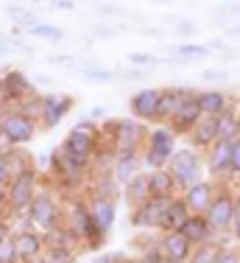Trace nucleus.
Masks as SVG:
<instances>
[{
  "label": "nucleus",
  "mask_w": 240,
  "mask_h": 263,
  "mask_svg": "<svg viewBox=\"0 0 240 263\" xmlns=\"http://www.w3.org/2000/svg\"><path fill=\"white\" fill-rule=\"evenodd\" d=\"M45 263H73L75 260V249L73 247H48L42 255Z\"/></svg>",
  "instance_id": "nucleus-37"
},
{
  "label": "nucleus",
  "mask_w": 240,
  "mask_h": 263,
  "mask_svg": "<svg viewBox=\"0 0 240 263\" xmlns=\"http://www.w3.org/2000/svg\"><path fill=\"white\" fill-rule=\"evenodd\" d=\"M201 81H210V84L229 81V70H224V67H207V70H201Z\"/></svg>",
  "instance_id": "nucleus-43"
},
{
  "label": "nucleus",
  "mask_w": 240,
  "mask_h": 263,
  "mask_svg": "<svg viewBox=\"0 0 240 263\" xmlns=\"http://www.w3.org/2000/svg\"><path fill=\"white\" fill-rule=\"evenodd\" d=\"M148 193L151 196H162V199L179 196V187H176V182H173V174H170L168 168L148 171Z\"/></svg>",
  "instance_id": "nucleus-26"
},
{
  "label": "nucleus",
  "mask_w": 240,
  "mask_h": 263,
  "mask_svg": "<svg viewBox=\"0 0 240 263\" xmlns=\"http://www.w3.org/2000/svg\"><path fill=\"white\" fill-rule=\"evenodd\" d=\"M126 62H129L131 67H143V70H151V67L165 65V59H159L156 53H148V51H131L129 56H126Z\"/></svg>",
  "instance_id": "nucleus-34"
},
{
  "label": "nucleus",
  "mask_w": 240,
  "mask_h": 263,
  "mask_svg": "<svg viewBox=\"0 0 240 263\" xmlns=\"http://www.w3.org/2000/svg\"><path fill=\"white\" fill-rule=\"evenodd\" d=\"M168 171L173 174V182H176V187H179V193L187 191V187H193L195 182L207 179L204 152H198V148H193V146L176 148V154L168 162Z\"/></svg>",
  "instance_id": "nucleus-3"
},
{
  "label": "nucleus",
  "mask_w": 240,
  "mask_h": 263,
  "mask_svg": "<svg viewBox=\"0 0 240 263\" xmlns=\"http://www.w3.org/2000/svg\"><path fill=\"white\" fill-rule=\"evenodd\" d=\"M218 252H221V243L210 241V243H204V247H195L187 263H218Z\"/></svg>",
  "instance_id": "nucleus-35"
},
{
  "label": "nucleus",
  "mask_w": 240,
  "mask_h": 263,
  "mask_svg": "<svg viewBox=\"0 0 240 263\" xmlns=\"http://www.w3.org/2000/svg\"><path fill=\"white\" fill-rule=\"evenodd\" d=\"M235 137H237V118H235V106H232L224 115H218V140L232 143Z\"/></svg>",
  "instance_id": "nucleus-32"
},
{
  "label": "nucleus",
  "mask_w": 240,
  "mask_h": 263,
  "mask_svg": "<svg viewBox=\"0 0 240 263\" xmlns=\"http://www.w3.org/2000/svg\"><path fill=\"white\" fill-rule=\"evenodd\" d=\"M48 62H50V65H56V67H73V70H78V67H81V59L75 53H53Z\"/></svg>",
  "instance_id": "nucleus-39"
},
{
  "label": "nucleus",
  "mask_w": 240,
  "mask_h": 263,
  "mask_svg": "<svg viewBox=\"0 0 240 263\" xmlns=\"http://www.w3.org/2000/svg\"><path fill=\"white\" fill-rule=\"evenodd\" d=\"M215 140H218V118L212 115H201V121L187 132V146L198 148V152H207Z\"/></svg>",
  "instance_id": "nucleus-20"
},
{
  "label": "nucleus",
  "mask_w": 240,
  "mask_h": 263,
  "mask_svg": "<svg viewBox=\"0 0 240 263\" xmlns=\"http://www.w3.org/2000/svg\"><path fill=\"white\" fill-rule=\"evenodd\" d=\"M229 177L240 179V140H232V152H229Z\"/></svg>",
  "instance_id": "nucleus-42"
},
{
  "label": "nucleus",
  "mask_w": 240,
  "mask_h": 263,
  "mask_svg": "<svg viewBox=\"0 0 240 263\" xmlns=\"http://www.w3.org/2000/svg\"><path fill=\"white\" fill-rule=\"evenodd\" d=\"M143 168V152H115V165H112V174L123 187L131 177H137Z\"/></svg>",
  "instance_id": "nucleus-21"
},
{
  "label": "nucleus",
  "mask_w": 240,
  "mask_h": 263,
  "mask_svg": "<svg viewBox=\"0 0 240 263\" xmlns=\"http://www.w3.org/2000/svg\"><path fill=\"white\" fill-rule=\"evenodd\" d=\"M173 26H176V34H179V36H187V42L195 40V36H198V31H201L193 20H182V17H176Z\"/></svg>",
  "instance_id": "nucleus-40"
},
{
  "label": "nucleus",
  "mask_w": 240,
  "mask_h": 263,
  "mask_svg": "<svg viewBox=\"0 0 240 263\" xmlns=\"http://www.w3.org/2000/svg\"><path fill=\"white\" fill-rule=\"evenodd\" d=\"M159 252L176 263H187L193 255V243L185 238L182 230H168V233H159Z\"/></svg>",
  "instance_id": "nucleus-17"
},
{
  "label": "nucleus",
  "mask_w": 240,
  "mask_h": 263,
  "mask_svg": "<svg viewBox=\"0 0 240 263\" xmlns=\"http://www.w3.org/2000/svg\"><path fill=\"white\" fill-rule=\"evenodd\" d=\"M14 243H17V255H20V263L42 258V255H45V249H48V243H45V233H39L36 227L14 233Z\"/></svg>",
  "instance_id": "nucleus-18"
},
{
  "label": "nucleus",
  "mask_w": 240,
  "mask_h": 263,
  "mask_svg": "<svg viewBox=\"0 0 240 263\" xmlns=\"http://www.w3.org/2000/svg\"><path fill=\"white\" fill-rule=\"evenodd\" d=\"M129 109L131 118L143 121L145 126H156L159 123V87H140L129 98Z\"/></svg>",
  "instance_id": "nucleus-10"
},
{
  "label": "nucleus",
  "mask_w": 240,
  "mask_h": 263,
  "mask_svg": "<svg viewBox=\"0 0 240 263\" xmlns=\"http://www.w3.org/2000/svg\"><path fill=\"white\" fill-rule=\"evenodd\" d=\"M221 185H226V182H218V179H201V182H195L193 187L182 191L179 196L185 199L187 210H190L193 216H204V213L210 210V204H212V199H215V193L221 191Z\"/></svg>",
  "instance_id": "nucleus-13"
},
{
  "label": "nucleus",
  "mask_w": 240,
  "mask_h": 263,
  "mask_svg": "<svg viewBox=\"0 0 240 263\" xmlns=\"http://www.w3.org/2000/svg\"><path fill=\"white\" fill-rule=\"evenodd\" d=\"M0 263H20V255H17L14 235H9L6 241H0Z\"/></svg>",
  "instance_id": "nucleus-38"
},
{
  "label": "nucleus",
  "mask_w": 240,
  "mask_h": 263,
  "mask_svg": "<svg viewBox=\"0 0 240 263\" xmlns=\"http://www.w3.org/2000/svg\"><path fill=\"white\" fill-rule=\"evenodd\" d=\"M226 36H229V40H240V26H232V28H226Z\"/></svg>",
  "instance_id": "nucleus-52"
},
{
  "label": "nucleus",
  "mask_w": 240,
  "mask_h": 263,
  "mask_svg": "<svg viewBox=\"0 0 240 263\" xmlns=\"http://www.w3.org/2000/svg\"><path fill=\"white\" fill-rule=\"evenodd\" d=\"M34 90V84H31V79L25 76L23 70H17V67H11V70L3 73V92H0V98H3L9 106L20 104L23 98H28Z\"/></svg>",
  "instance_id": "nucleus-15"
},
{
  "label": "nucleus",
  "mask_w": 240,
  "mask_h": 263,
  "mask_svg": "<svg viewBox=\"0 0 240 263\" xmlns=\"http://www.w3.org/2000/svg\"><path fill=\"white\" fill-rule=\"evenodd\" d=\"M106 118H109V115H106V106H92V109H90V121L104 123Z\"/></svg>",
  "instance_id": "nucleus-47"
},
{
  "label": "nucleus",
  "mask_w": 240,
  "mask_h": 263,
  "mask_svg": "<svg viewBox=\"0 0 240 263\" xmlns=\"http://www.w3.org/2000/svg\"><path fill=\"white\" fill-rule=\"evenodd\" d=\"M87 185H90V199H112V202H117V199H120V182L115 179V174H112V171L90 174Z\"/></svg>",
  "instance_id": "nucleus-23"
},
{
  "label": "nucleus",
  "mask_w": 240,
  "mask_h": 263,
  "mask_svg": "<svg viewBox=\"0 0 240 263\" xmlns=\"http://www.w3.org/2000/svg\"><path fill=\"white\" fill-rule=\"evenodd\" d=\"M224 3H232V0H224Z\"/></svg>",
  "instance_id": "nucleus-58"
},
{
  "label": "nucleus",
  "mask_w": 240,
  "mask_h": 263,
  "mask_svg": "<svg viewBox=\"0 0 240 263\" xmlns=\"http://www.w3.org/2000/svg\"><path fill=\"white\" fill-rule=\"evenodd\" d=\"M0 123H3L6 146H11V148H25L36 137V129H39V123H36L34 118L23 115L20 109H9Z\"/></svg>",
  "instance_id": "nucleus-9"
},
{
  "label": "nucleus",
  "mask_w": 240,
  "mask_h": 263,
  "mask_svg": "<svg viewBox=\"0 0 240 263\" xmlns=\"http://www.w3.org/2000/svg\"><path fill=\"white\" fill-rule=\"evenodd\" d=\"M218 263H240V249H235V247H221Z\"/></svg>",
  "instance_id": "nucleus-44"
},
{
  "label": "nucleus",
  "mask_w": 240,
  "mask_h": 263,
  "mask_svg": "<svg viewBox=\"0 0 240 263\" xmlns=\"http://www.w3.org/2000/svg\"><path fill=\"white\" fill-rule=\"evenodd\" d=\"M98 148H101V126L95 121H90V118H84V121H78L65 135L59 152L67 154L75 162H81V165L92 168V160H95Z\"/></svg>",
  "instance_id": "nucleus-1"
},
{
  "label": "nucleus",
  "mask_w": 240,
  "mask_h": 263,
  "mask_svg": "<svg viewBox=\"0 0 240 263\" xmlns=\"http://www.w3.org/2000/svg\"><path fill=\"white\" fill-rule=\"evenodd\" d=\"M168 204H170V199H162V196L145 199L140 208L131 210V227H137V230H159L162 221H165Z\"/></svg>",
  "instance_id": "nucleus-12"
},
{
  "label": "nucleus",
  "mask_w": 240,
  "mask_h": 263,
  "mask_svg": "<svg viewBox=\"0 0 240 263\" xmlns=\"http://www.w3.org/2000/svg\"><path fill=\"white\" fill-rule=\"evenodd\" d=\"M73 109V96L67 92H59V90H50V92H42V115H39V126L42 129H53L70 115Z\"/></svg>",
  "instance_id": "nucleus-11"
},
{
  "label": "nucleus",
  "mask_w": 240,
  "mask_h": 263,
  "mask_svg": "<svg viewBox=\"0 0 240 263\" xmlns=\"http://www.w3.org/2000/svg\"><path fill=\"white\" fill-rule=\"evenodd\" d=\"M229 152H232V143L226 140H215L210 148L204 152V165L210 179H229Z\"/></svg>",
  "instance_id": "nucleus-16"
},
{
  "label": "nucleus",
  "mask_w": 240,
  "mask_h": 263,
  "mask_svg": "<svg viewBox=\"0 0 240 263\" xmlns=\"http://www.w3.org/2000/svg\"><path fill=\"white\" fill-rule=\"evenodd\" d=\"M11 177H14V162H11V146L0 148V187H9Z\"/></svg>",
  "instance_id": "nucleus-36"
},
{
  "label": "nucleus",
  "mask_w": 240,
  "mask_h": 263,
  "mask_svg": "<svg viewBox=\"0 0 240 263\" xmlns=\"http://www.w3.org/2000/svg\"><path fill=\"white\" fill-rule=\"evenodd\" d=\"M6 14H9V20L23 31H31L36 23H42L39 14H36L34 9H28V6H23V3H9L6 6Z\"/></svg>",
  "instance_id": "nucleus-29"
},
{
  "label": "nucleus",
  "mask_w": 240,
  "mask_h": 263,
  "mask_svg": "<svg viewBox=\"0 0 240 263\" xmlns=\"http://www.w3.org/2000/svg\"><path fill=\"white\" fill-rule=\"evenodd\" d=\"M25 216L31 218V224H34L39 233H50V230L65 224V210H62V204H59V196H56L53 191H48V187H39V191H36V196L31 199Z\"/></svg>",
  "instance_id": "nucleus-4"
},
{
  "label": "nucleus",
  "mask_w": 240,
  "mask_h": 263,
  "mask_svg": "<svg viewBox=\"0 0 240 263\" xmlns=\"http://www.w3.org/2000/svg\"><path fill=\"white\" fill-rule=\"evenodd\" d=\"M195 92L198 90H193V87H187V84L159 87V123H168L182 104H187L190 98H195Z\"/></svg>",
  "instance_id": "nucleus-14"
},
{
  "label": "nucleus",
  "mask_w": 240,
  "mask_h": 263,
  "mask_svg": "<svg viewBox=\"0 0 240 263\" xmlns=\"http://www.w3.org/2000/svg\"><path fill=\"white\" fill-rule=\"evenodd\" d=\"M50 9H62V11H73L75 9V0H45Z\"/></svg>",
  "instance_id": "nucleus-46"
},
{
  "label": "nucleus",
  "mask_w": 240,
  "mask_h": 263,
  "mask_svg": "<svg viewBox=\"0 0 240 263\" xmlns=\"http://www.w3.org/2000/svg\"><path fill=\"white\" fill-rule=\"evenodd\" d=\"M176 148H179V135L168 123L148 126V137H145V146H143V168L145 171L168 168V162L176 154Z\"/></svg>",
  "instance_id": "nucleus-2"
},
{
  "label": "nucleus",
  "mask_w": 240,
  "mask_h": 263,
  "mask_svg": "<svg viewBox=\"0 0 240 263\" xmlns=\"http://www.w3.org/2000/svg\"><path fill=\"white\" fill-rule=\"evenodd\" d=\"M90 36L92 40H115L117 36V26H104V23H95V26L90 28Z\"/></svg>",
  "instance_id": "nucleus-41"
},
{
  "label": "nucleus",
  "mask_w": 240,
  "mask_h": 263,
  "mask_svg": "<svg viewBox=\"0 0 240 263\" xmlns=\"http://www.w3.org/2000/svg\"><path fill=\"white\" fill-rule=\"evenodd\" d=\"M120 191H123V202L129 204V210L140 208L145 199H151V193H148V171H140L137 177H131Z\"/></svg>",
  "instance_id": "nucleus-25"
},
{
  "label": "nucleus",
  "mask_w": 240,
  "mask_h": 263,
  "mask_svg": "<svg viewBox=\"0 0 240 263\" xmlns=\"http://www.w3.org/2000/svg\"><path fill=\"white\" fill-rule=\"evenodd\" d=\"M115 76L131 79V81H145V79H148V70H143V67H129V70H117Z\"/></svg>",
  "instance_id": "nucleus-45"
},
{
  "label": "nucleus",
  "mask_w": 240,
  "mask_h": 263,
  "mask_svg": "<svg viewBox=\"0 0 240 263\" xmlns=\"http://www.w3.org/2000/svg\"><path fill=\"white\" fill-rule=\"evenodd\" d=\"M154 3H170V0H154Z\"/></svg>",
  "instance_id": "nucleus-57"
},
{
  "label": "nucleus",
  "mask_w": 240,
  "mask_h": 263,
  "mask_svg": "<svg viewBox=\"0 0 240 263\" xmlns=\"http://www.w3.org/2000/svg\"><path fill=\"white\" fill-rule=\"evenodd\" d=\"M31 81H39V84H56V79H50V76H42V73H36Z\"/></svg>",
  "instance_id": "nucleus-51"
},
{
  "label": "nucleus",
  "mask_w": 240,
  "mask_h": 263,
  "mask_svg": "<svg viewBox=\"0 0 240 263\" xmlns=\"http://www.w3.org/2000/svg\"><path fill=\"white\" fill-rule=\"evenodd\" d=\"M212 51L207 45H201V42H179V45H173V56L182 62V65H187V62H198V59H207Z\"/></svg>",
  "instance_id": "nucleus-30"
},
{
  "label": "nucleus",
  "mask_w": 240,
  "mask_h": 263,
  "mask_svg": "<svg viewBox=\"0 0 240 263\" xmlns=\"http://www.w3.org/2000/svg\"><path fill=\"white\" fill-rule=\"evenodd\" d=\"M48 160H50V174H53V179L65 187V191H75V187L87 185V179H90V168L87 165L70 160L67 154H62L59 148L50 152Z\"/></svg>",
  "instance_id": "nucleus-8"
},
{
  "label": "nucleus",
  "mask_w": 240,
  "mask_h": 263,
  "mask_svg": "<svg viewBox=\"0 0 240 263\" xmlns=\"http://www.w3.org/2000/svg\"><path fill=\"white\" fill-rule=\"evenodd\" d=\"M235 218H240V193H235Z\"/></svg>",
  "instance_id": "nucleus-54"
},
{
  "label": "nucleus",
  "mask_w": 240,
  "mask_h": 263,
  "mask_svg": "<svg viewBox=\"0 0 240 263\" xmlns=\"http://www.w3.org/2000/svg\"><path fill=\"white\" fill-rule=\"evenodd\" d=\"M235 118H237V140H240V104H235Z\"/></svg>",
  "instance_id": "nucleus-55"
},
{
  "label": "nucleus",
  "mask_w": 240,
  "mask_h": 263,
  "mask_svg": "<svg viewBox=\"0 0 240 263\" xmlns=\"http://www.w3.org/2000/svg\"><path fill=\"white\" fill-rule=\"evenodd\" d=\"M182 233H185V238L193 243V249L215 241V235H212V230H210V224H207L204 216H190L185 221V227H182Z\"/></svg>",
  "instance_id": "nucleus-27"
},
{
  "label": "nucleus",
  "mask_w": 240,
  "mask_h": 263,
  "mask_svg": "<svg viewBox=\"0 0 240 263\" xmlns=\"http://www.w3.org/2000/svg\"><path fill=\"white\" fill-rule=\"evenodd\" d=\"M109 14H123V9L120 6H109V3L98 6V17H109Z\"/></svg>",
  "instance_id": "nucleus-48"
},
{
  "label": "nucleus",
  "mask_w": 240,
  "mask_h": 263,
  "mask_svg": "<svg viewBox=\"0 0 240 263\" xmlns=\"http://www.w3.org/2000/svg\"><path fill=\"white\" fill-rule=\"evenodd\" d=\"M92 263H117L115 255H98V258H92Z\"/></svg>",
  "instance_id": "nucleus-50"
},
{
  "label": "nucleus",
  "mask_w": 240,
  "mask_h": 263,
  "mask_svg": "<svg viewBox=\"0 0 240 263\" xmlns=\"http://www.w3.org/2000/svg\"><path fill=\"white\" fill-rule=\"evenodd\" d=\"M65 227L75 235V241H84L87 247H92V249H98L101 243L106 241V238L101 235V230L95 227V221H92L90 202H87V199H73V202L67 204Z\"/></svg>",
  "instance_id": "nucleus-5"
},
{
  "label": "nucleus",
  "mask_w": 240,
  "mask_h": 263,
  "mask_svg": "<svg viewBox=\"0 0 240 263\" xmlns=\"http://www.w3.org/2000/svg\"><path fill=\"white\" fill-rule=\"evenodd\" d=\"M6 146V137H3V123H0V148Z\"/></svg>",
  "instance_id": "nucleus-56"
},
{
  "label": "nucleus",
  "mask_w": 240,
  "mask_h": 263,
  "mask_svg": "<svg viewBox=\"0 0 240 263\" xmlns=\"http://www.w3.org/2000/svg\"><path fill=\"white\" fill-rule=\"evenodd\" d=\"M78 76L87 79V81H98V84H109V81L115 79V70H106V67H101L98 62H92V59H81Z\"/></svg>",
  "instance_id": "nucleus-31"
},
{
  "label": "nucleus",
  "mask_w": 240,
  "mask_h": 263,
  "mask_svg": "<svg viewBox=\"0 0 240 263\" xmlns=\"http://www.w3.org/2000/svg\"><path fill=\"white\" fill-rule=\"evenodd\" d=\"M9 235H14V233H11V224L0 218V241H6V238H9Z\"/></svg>",
  "instance_id": "nucleus-49"
},
{
  "label": "nucleus",
  "mask_w": 240,
  "mask_h": 263,
  "mask_svg": "<svg viewBox=\"0 0 240 263\" xmlns=\"http://www.w3.org/2000/svg\"><path fill=\"white\" fill-rule=\"evenodd\" d=\"M36 191H39V171L34 165L25 168V171H17L6 187V210L14 213V216H23L28 210L31 199L36 196Z\"/></svg>",
  "instance_id": "nucleus-6"
},
{
  "label": "nucleus",
  "mask_w": 240,
  "mask_h": 263,
  "mask_svg": "<svg viewBox=\"0 0 240 263\" xmlns=\"http://www.w3.org/2000/svg\"><path fill=\"white\" fill-rule=\"evenodd\" d=\"M195 104H198L201 115H224L226 109L235 106V96H229L226 90H198L195 92Z\"/></svg>",
  "instance_id": "nucleus-19"
},
{
  "label": "nucleus",
  "mask_w": 240,
  "mask_h": 263,
  "mask_svg": "<svg viewBox=\"0 0 240 263\" xmlns=\"http://www.w3.org/2000/svg\"><path fill=\"white\" fill-rule=\"evenodd\" d=\"M28 36H34V40H45V42H65V28L59 26H50V23H36L34 28L28 31Z\"/></svg>",
  "instance_id": "nucleus-33"
},
{
  "label": "nucleus",
  "mask_w": 240,
  "mask_h": 263,
  "mask_svg": "<svg viewBox=\"0 0 240 263\" xmlns=\"http://www.w3.org/2000/svg\"><path fill=\"white\" fill-rule=\"evenodd\" d=\"M198 121H201V109H198V104H195V98H190L187 104H182L179 109L173 112V118L168 121V126L179 137H187V132H190Z\"/></svg>",
  "instance_id": "nucleus-24"
},
{
  "label": "nucleus",
  "mask_w": 240,
  "mask_h": 263,
  "mask_svg": "<svg viewBox=\"0 0 240 263\" xmlns=\"http://www.w3.org/2000/svg\"><path fill=\"white\" fill-rule=\"evenodd\" d=\"M90 216L95 221V227L101 230V235H109L112 227H115V218H117V202L112 199H90Z\"/></svg>",
  "instance_id": "nucleus-22"
},
{
  "label": "nucleus",
  "mask_w": 240,
  "mask_h": 263,
  "mask_svg": "<svg viewBox=\"0 0 240 263\" xmlns=\"http://www.w3.org/2000/svg\"><path fill=\"white\" fill-rule=\"evenodd\" d=\"M6 112H9V104H6L3 98H0V121H3V115H6Z\"/></svg>",
  "instance_id": "nucleus-53"
},
{
  "label": "nucleus",
  "mask_w": 240,
  "mask_h": 263,
  "mask_svg": "<svg viewBox=\"0 0 240 263\" xmlns=\"http://www.w3.org/2000/svg\"><path fill=\"white\" fill-rule=\"evenodd\" d=\"M204 218L215 238L232 230V224H235V193H232L229 185H221V191L215 193V199H212L210 210L204 213Z\"/></svg>",
  "instance_id": "nucleus-7"
},
{
  "label": "nucleus",
  "mask_w": 240,
  "mask_h": 263,
  "mask_svg": "<svg viewBox=\"0 0 240 263\" xmlns=\"http://www.w3.org/2000/svg\"><path fill=\"white\" fill-rule=\"evenodd\" d=\"M190 216H193V213L187 210L185 199H182V196H173V199H170V204H168V213H165V221H162L159 233H168V230H182Z\"/></svg>",
  "instance_id": "nucleus-28"
}]
</instances>
